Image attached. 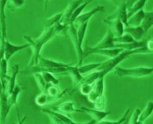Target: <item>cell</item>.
Segmentation results:
<instances>
[{"mask_svg": "<svg viewBox=\"0 0 153 124\" xmlns=\"http://www.w3.org/2000/svg\"><path fill=\"white\" fill-rule=\"evenodd\" d=\"M68 26H65L59 22L57 25L49 29H44L42 34L37 39L33 40L27 36H24L23 38L28 43L32 48V58L29 64V67L37 65L39 63L40 52L43 46L46 44L52 38L60 34H65L68 31Z\"/></svg>", "mask_w": 153, "mask_h": 124, "instance_id": "1", "label": "cell"}, {"mask_svg": "<svg viewBox=\"0 0 153 124\" xmlns=\"http://www.w3.org/2000/svg\"><path fill=\"white\" fill-rule=\"evenodd\" d=\"M115 73L119 77H130L133 78H141L151 75L153 72V67H137L131 69H126L117 66Z\"/></svg>", "mask_w": 153, "mask_h": 124, "instance_id": "2", "label": "cell"}, {"mask_svg": "<svg viewBox=\"0 0 153 124\" xmlns=\"http://www.w3.org/2000/svg\"><path fill=\"white\" fill-rule=\"evenodd\" d=\"M68 34H69L71 41L74 46L76 54H77L78 56V63L76 65L78 66H80L82 64V62L83 59L85 58V52H84L83 48L79 44L77 36V29H76L74 26V24H71L68 25Z\"/></svg>", "mask_w": 153, "mask_h": 124, "instance_id": "3", "label": "cell"}, {"mask_svg": "<svg viewBox=\"0 0 153 124\" xmlns=\"http://www.w3.org/2000/svg\"><path fill=\"white\" fill-rule=\"evenodd\" d=\"M29 47H30V46L28 43L25 44L16 46L11 44L6 40L4 46L1 47V51H0L1 52V59L4 58L6 60L8 61L16 52L24 50Z\"/></svg>", "mask_w": 153, "mask_h": 124, "instance_id": "4", "label": "cell"}, {"mask_svg": "<svg viewBox=\"0 0 153 124\" xmlns=\"http://www.w3.org/2000/svg\"><path fill=\"white\" fill-rule=\"evenodd\" d=\"M125 49L123 48H108V49H93L90 46L87 47L84 50L85 52V57L86 58L90 54H98V55L104 56L109 58H113L118 56L119 54L123 52Z\"/></svg>", "mask_w": 153, "mask_h": 124, "instance_id": "5", "label": "cell"}, {"mask_svg": "<svg viewBox=\"0 0 153 124\" xmlns=\"http://www.w3.org/2000/svg\"><path fill=\"white\" fill-rule=\"evenodd\" d=\"M103 22L108 26V29L112 33L114 37H119L125 33V25L119 18H105Z\"/></svg>", "mask_w": 153, "mask_h": 124, "instance_id": "6", "label": "cell"}, {"mask_svg": "<svg viewBox=\"0 0 153 124\" xmlns=\"http://www.w3.org/2000/svg\"><path fill=\"white\" fill-rule=\"evenodd\" d=\"M42 112L43 113L47 114L49 117L52 123H59V124H76L77 122H75L67 116L65 115L64 114L60 113L57 111H51L47 108H42Z\"/></svg>", "mask_w": 153, "mask_h": 124, "instance_id": "7", "label": "cell"}, {"mask_svg": "<svg viewBox=\"0 0 153 124\" xmlns=\"http://www.w3.org/2000/svg\"><path fill=\"white\" fill-rule=\"evenodd\" d=\"M86 0H72L67 5L65 10L63 12L62 17L60 19V22L65 26H68L72 15L76 7L83 3Z\"/></svg>", "mask_w": 153, "mask_h": 124, "instance_id": "8", "label": "cell"}, {"mask_svg": "<svg viewBox=\"0 0 153 124\" xmlns=\"http://www.w3.org/2000/svg\"><path fill=\"white\" fill-rule=\"evenodd\" d=\"M8 0H0V23H1V47L4 46L7 37L6 16L5 9Z\"/></svg>", "mask_w": 153, "mask_h": 124, "instance_id": "9", "label": "cell"}, {"mask_svg": "<svg viewBox=\"0 0 153 124\" xmlns=\"http://www.w3.org/2000/svg\"><path fill=\"white\" fill-rule=\"evenodd\" d=\"M104 78L105 77H101L94 84L92 89L87 95L88 99L90 102L94 103L97 98L103 95Z\"/></svg>", "mask_w": 153, "mask_h": 124, "instance_id": "10", "label": "cell"}, {"mask_svg": "<svg viewBox=\"0 0 153 124\" xmlns=\"http://www.w3.org/2000/svg\"><path fill=\"white\" fill-rule=\"evenodd\" d=\"M107 18H119L123 22L125 26H128V8L125 0L118 4L117 9L115 10V11L110 16L107 17Z\"/></svg>", "mask_w": 153, "mask_h": 124, "instance_id": "11", "label": "cell"}, {"mask_svg": "<svg viewBox=\"0 0 153 124\" xmlns=\"http://www.w3.org/2000/svg\"><path fill=\"white\" fill-rule=\"evenodd\" d=\"M8 102V93L5 87L1 86V119L5 120L10 109Z\"/></svg>", "mask_w": 153, "mask_h": 124, "instance_id": "12", "label": "cell"}, {"mask_svg": "<svg viewBox=\"0 0 153 124\" xmlns=\"http://www.w3.org/2000/svg\"><path fill=\"white\" fill-rule=\"evenodd\" d=\"M80 109L84 112L88 114L90 117L93 119L95 121V122L100 123L101 121H102L107 115L110 114V112L105 111H101L98 110L97 108L95 109H92V108H88L86 107H82Z\"/></svg>", "mask_w": 153, "mask_h": 124, "instance_id": "13", "label": "cell"}, {"mask_svg": "<svg viewBox=\"0 0 153 124\" xmlns=\"http://www.w3.org/2000/svg\"><path fill=\"white\" fill-rule=\"evenodd\" d=\"M114 36L112 33L108 29L107 31L105 37L102 40L99 42L95 47H90L93 49H108V48H114Z\"/></svg>", "mask_w": 153, "mask_h": 124, "instance_id": "14", "label": "cell"}, {"mask_svg": "<svg viewBox=\"0 0 153 124\" xmlns=\"http://www.w3.org/2000/svg\"><path fill=\"white\" fill-rule=\"evenodd\" d=\"M65 93L66 92L64 93V94H62V95H60L59 96L55 97V96H51L45 92H42L41 94H38L36 96L35 99V102L37 105H39V106H43L45 105L50 104L54 102L59 99H60L65 94Z\"/></svg>", "mask_w": 153, "mask_h": 124, "instance_id": "15", "label": "cell"}, {"mask_svg": "<svg viewBox=\"0 0 153 124\" xmlns=\"http://www.w3.org/2000/svg\"><path fill=\"white\" fill-rule=\"evenodd\" d=\"M105 10V6H97L94 9L91 10L90 11L82 13L80 16L76 18L75 22L76 24L79 25L83 24V23H85L86 22H88L90 19L91 18V16H94V15L97 13H100L103 11Z\"/></svg>", "mask_w": 153, "mask_h": 124, "instance_id": "16", "label": "cell"}, {"mask_svg": "<svg viewBox=\"0 0 153 124\" xmlns=\"http://www.w3.org/2000/svg\"><path fill=\"white\" fill-rule=\"evenodd\" d=\"M53 110L64 114H68L73 112H83L81 109L77 110L74 107V103L71 101H66L61 103L59 105L53 107Z\"/></svg>", "mask_w": 153, "mask_h": 124, "instance_id": "17", "label": "cell"}, {"mask_svg": "<svg viewBox=\"0 0 153 124\" xmlns=\"http://www.w3.org/2000/svg\"><path fill=\"white\" fill-rule=\"evenodd\" d=\"M125 33L129 34L136 41H140L143 40L146 33L141 26L136 27L128 26L125 28Z\"/></svg>", "mask_w": 153, "mask_h": 124, "instance_id": "18", "label": "cell"}, {"mask_svg": "<svg viewBox=\"0 0 153 124\" xmlns=\"http://www.w3.org/2000/svg\"><path fill=\"white\" fill-rule=\"evenodd\" d=\"M19 66L18 64H15L12 67V74L9 77L8 81L7 82V92L8 94H11L14 90L15 86V83H16V79L18 74L19 73Z\"/></svg>", "mask_w": 153, "mask_h": 124, "instance_id": "19", "label": "cell"}, {"mask_svg": "<svg viewBox=\"0 0 153 124\" xmlns=\"http://www.w3.org/2000/svg\"><path fill=\"white\" fill-rule=\"evenodd\" d=\"M144 14L145 12L143 11V10L135 13L128 19V26L136 27L141 26L143 19L144 17Z\"/></svg>", "mask_w": 153, "mask_h": 124, "instance_id": "20", "label": "cell"}, {"mask_svg": "<svg viewBox=\"0 0 153 124\" xmlns=\"http://www.w3.org/2000/svg\"><path fill=\"white\" fill-rule=\"evenodd\" d=\"M0 76H1V86L6 88L7 89V84L9 77L7 75V60H6L4 58L1 59V63H0Z\"/></svg>", "mask_w": 153, "mask_h": 124, "instance_id": "21", "label": "cell"}, {"mask_svg": "<svg viewBox=\"0 0 153 124\" xmlns=\"http://www.w3.org/2000/svg\"><path fill=\"white\" fill-rule=\"evenodd\" d=\"M20 92H21V87H20V86H17L14 87V90H13V92L11 93V94H8V102H9L10 107H11L13 105L16 106V112H17V117H18V120L19 123H21V122H20V118H19V115L17 101H18V94H19Z\"/></svg>", "mask_w": 153, "mask_h": 124, "instance_id": "22", "label": "cell"}, {"mask_svg": "<svg viewBox=\"0 0 153 124\" xmlns=\"http://www.w3.org/2000/svg\"><path fill=\"white\" fill-rule=\"evenodd\" d=\"M141 26L146 34L153 26V11L145 12L144 17L141 22Z\"/></svg>", "mask_w": 153, "mask_h": 124, "instance_id": "23", "label": "cell"}, {"mask_svg": "<svg viewBox=\"0 0 153 124\" xmlns=\"http://www.w3.org/2000/svg\"><path fill=\"white\" fill-rule=\"evenodd\" d=\"M153 112V102L149 101L147 103L146 107L144 108L143 112H141L138 123H143L145 121H146L149 117L151 115Z\"/></svg>", "mask_w": 153, "mask_h": 124, "instance_id": "24", "label": "cell"}, {"mask_svg": "<svg viewBox=\"0 0 153 124\" xmlns=\"http://www.w3.org/2000/svg\"><path fill=\"white\" fill-rule=\"evenodd\" d=\"M63 15V12L60 13H57L53 16H51L49 18H48L45 19V21L44 22V29H49L53 26H55L56 25H57L58 22H59L60 21L61 18L62 17Z\"/></svg>", "mask_w": 153, "mask_h": 124, "instance_id": "25", "label": "cell"}, {"mask_svg": "<svg viewBox=\"0 0 153 124\" xmlns=\"http://www.w3.org/2000/svg\"><path fill=\"white\" fill-rule=\"evenodd\" d=\"M148 0H137L131 8L128 10V19L135 13L143 9Z\"/></svg>", "mask_w": 153, "mask_h": 124, "instance_id": "26", "label": "cell"}, {"mask_svg": "<svg viewBox=\"0 0 153 124\" xmlns=\"http://www.w3.org/2000/svg\"><path fill=\"white\" fill-rule=\"evenodd\" d=\"M91 1H92V0H86V1L83 3L80 4L78 7H76V10L74 11V12L73 13V14L72 15L69 23H68V25L71 24H74L75 20L76 19V18H77L82 13L83 10L85 9V7L87 6V5H88Z\"/></svg>", "mask_w": 153, "mask_h": 124, "instance_id": "27", "label": "cell"}, {"mask_svg": "<svg viewBox=\"0 0 153 124\" xmlns=\"http://www.w3.org/2000/svg\"><path fill=\"white\" fill-rule=\"evenodd\" d=\"M37 86L42 91V92H46V89L49 85L45 82L41 72H36L34 74Z\"/></svg>", "mask_w": 153, "mask_h": 124, "instance_id": "28", "label": "cell"}, {"mask_svg": "<svg viewBox=\"0 0 153 124\" xmlns=\"http://www.w3.org/2000/svg\"><path fill=\"white\" fill-rule=\"evenodd\" d=\"M100 64H101V63H91V64H86L84 66H79L78 69H79V72L82 74H87V73L90 72L92 70H96V69L100 66Z\"/></svg>", "mask_w": 153, "mask_h": 124, "instance_id": "29", "label": "cell"}, {"mask_svg": "<svg viewBox=\"0 0 153 124\" xmlns=\"http://www.w3.org/2000/svg\"><path fill=\"white\" fill-rule=\"evenodd\" d=\"M135 41L134 39L130 36L129 34L126 33L123 34L122 36L114 37V43H118V44H126V43H133Z\"/></svg>", "mask_w": 153, "mask_h": 124, "instance_id": "30", "label": "cell"}, {"mask_svg": "<svg viewBox=\"0 0 153 124\" xmlns=\"http://www.w3.org/2000/svg\"><path fill=\"white\" fill-rule=\"evenodd\" d=\"M43 78L45 81V82H46L48 85L51 84H56L57 85L59 83V80L56 79V77L53 75V74L49 72H46V71H43L41 72Z\"/></svg>", "mask_w": 153, "mask_h": 124, "instance_id": "31", "label": "cell"}, {"mask_svg": "<svg viewBox=\"0 0 153 124\" xmlns=\"http://www.w3.org/2000/svg\"><path fill=\"white\" fill-rule=\"evenodd\" d=\"M25 0H8L7 3L9 4V8L11 10L20 8L25 4Z\"/></svg>", "mask_w": 153, "mask_h": 124, "instance_id": "32", "label": "cell"}, {"mask_svg": "<svg viewBox=\"0 0 153 124\" xmlns=\"http://www.w3.org/2000/svg\"><path fill=\"white\" fill-rule=\"evenodd\" d=\"M95 108L98 110L103 111L105 107V99L104 96H101L97 98L94 102Z\"/></svg>", "mask_w": 153, "mask_h": 124, "instance_id": "33", "label": "cell"}, {"mask_svg": "<svg viewBox=\"0 0 153 124\" xmlns=\"http://www.w3.org/2000/svg\"><path fill=\"white\" fill-rule=\"evenodd\" d=\"M141 111L140 108H136L132 115L129 118L128 123H138Z\"/></svg>", "mask_w": 153, "mask_h": 124, "instance_id": "34", "label": "cell"}, {"mask_svg": "<svg viewBox=\"0 0 153 124\" xmlns=\"http://www.w3.org/2000/svg\"><path fill=\"white\" fill-rule=\"evenodd\" d=\"M130 111V108L128 109L126 111V112H125V114L123 115V117H122L120 119H119L118 121H103V122H100V123H125L124 122L126 120L127 115L129 114V112Z\"/></svg>", "mask_w": 153, "mask_h": 124, "instance_id": "35", "label": "cell"}, {"mask_svg": "<svg viewBox=\"0 0 153 124\" xmlns=\"http://www.w3.org/2000/svg\"><path fill=\"white\" fill-rule=\"evenodd\" d=\"M137 0H125L128 10L130 9Z\"/></svg>", "mask_w": 153, "mask_h": 124, "instance_id": "36", "label": "cell"}, {"mask_svg": "<svg viewBox=\"0 0 153 124\" xmlns=\"http://www.w3.org/2000/svg\"><path fill=\"white\" fill-rule=\"evenodd\" d=\"M44 1H45L44 8H45V10L46 11V10H47V8H48V4H49V0H44Z\"/></svg>", "mask_w": 153, "mask_h": 124, "instance_id": "37", "label": "cell"}, {"mask_svg": "<svg viewBox=\"0 0 153 124\" xmlns=\"http://www.w3.org/2000/svg\"><path fill=\"white\" fill-rule=\"evenodd\" d=\"M92 1H93V0H92ZM108 1H111L112 3H114V4H116L117 6H118V4L120 3L118 2V0H108Z\"/></svg>", "mask_w": 153, "mask_h": 124, "instance_id": "38", "label": "cell"}, {"mask_svg": "<svg viewBox=\"0 0 153 124\" xmlns=\"http://www.w3.org/2000/svg\"><path fill=\"white\" fill-rule=\"evenodd\" d=\"M118 1L119 3H121V2H122V1H123L124 0H118Z\"/></svg>", "mask_w": 153, "mask_h": 124, "instance_id": "39", "label": "cell"}]
</instances>
